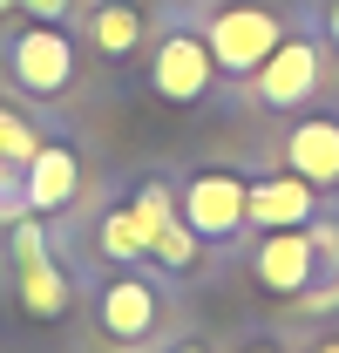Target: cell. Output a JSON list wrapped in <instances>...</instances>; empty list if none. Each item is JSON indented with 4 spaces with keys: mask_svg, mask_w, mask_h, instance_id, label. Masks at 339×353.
I'll use <instances>...</instances> for the list:
<instances>
[{
    "mask_svg": "<svg viewBox=\"0 0 339 353\" xmlns=\"http://www.w3.org/2000/svg\"><path fill=\"white\" fill-rule=\"evenodd\" d=\"M217 82V61H211V41L204 34H190V28H176V34H163L156 41V61H150V88L163 95V102H176V109H190L204 88Z\"/></svg>",
    "mask_w": 339,
    "mask_h": 353,
    "instance_id": "obj_2",
    "label": "cell"
},
{
    "mask_svg": "<svg viewBox=\"0 0 339 353\" xmlns=\"http://www.w3.org/2000/svg\"><path fill=\"white\" fill-rule=\"evenodd\" d=\"M95 245H102V259H116V265H136V259H150V231L136 224V211H109L102 218V231H95Z\"/></svg>",
    "mask_w": 339,
    "mask_h": 353,
    "instance_id": "obj_13",
    "label": "cell"
},
{
    "mask_svg": "<svg viewBox=\"0 0 339 353\" xmlns=\"http://www.w3.org/2000/svg\"><path fill=\"white\" fill-rule=\"evenodd\" d=\"M285 163H292V176H305L312 190L339 183V123H333V116H305V123H292V136H285Z\"/></svg>",
    "mask_w": 339,
    "mask_h": 353,
    "instance_id": "obj_10",
    "label": "cell"
},
{
    "mask_svg": "<svg viewBox=\"0 0 339 353\" xmlns=\"http://www.w3.org/2000/svg\"><path fill=\"white\" fill-rule=\"evenodd\" d=\"M34 150H41V136L28 130L21 116H7V109H0V163H28Z\"/></svg>",
    "mask_w": 339,
    "mask_h": 353,
    "instance_id": "obj_16",
    "label": "cell"
},
{
    "mask_svg": "<svg viewBox=\"0 0 339 353\" xmlns=\"http://www.w3.org/2000/svg\"><path fill=\"white\" fill-rule=\"evenodd\" d=\"M245 224H258V231H305L312 224V183L292 170L245 183Z\"/></svg>",
    "mask_w": 339,
    "mask_h": 353,
    "instance_id": "obj_8",
    "label": "cell"
},
{
    "mask_svg": "<svg viewBox=\"0 0 339 353\" xmlns=\"http://www.w3.org/2000/svg\"><path fill=\"white\" fill-rule=\"evenodd\" d=\"M7 245H14V265H34V259H48V238H41V211H21V218L7 224Z\"/></svg>",
    "mask_w": 339,
    "mask_h": 353,
    "instance_id": "obj_15",
    "label": "cell"
},
{
    "mask_svg": "<svg viewBox=\"0 0 339 353\" xmlns=\"http://www.w3.org/2000/svg\"><path fill=\"white\" fill-rule=\"evenodd\" d=\"M333 41H339V7H333Z\"/></svg>",
    "mask_w": 339,
    "mask_h": 353,
    "instance_id": "obj_21",
    "label": "cell"
},
{
    "mask_svg": "<svg viewBox=\"0 0 339 353\" xmlns=\"http://www.w3.org/2000/svg\"><path fill=\"white\" fill-rule=\"evenodd\" d=\"M88 41L102 48L109 61L136 54V41H143V7H136V0H102L95 21H88Z\"/></svg>",
    "mask_w": 339,
    "mask_h": 353,
    "instance_id": "obj_11",
    "label": "cell"
},
{
    "mask_svg": "<svg viewBox=\"0 0 339 353\" xmlns=\"http://www.w3.org/2000/svg\"><path fill=\"white\" fill-rule=\"evenodd\" d=\"M312 88H319V48L312 41H292L285 34V41L258 61V102L265 109H298Z\"/></svg>",
    "mask_w": 339,
    "mask_h": 353,
    "instance_id": "obj_6",
    "label": "cell"
},
{
    "mask_svg": "<svg viewBox=\"0 0 339 353\" xmlns=\"http://www.w3.org/2000/svg\"><path fill=\"white\" fill-rule=\"evenodd\" d=\"M156 312H163L156 285H150V279H136V272H116V279L102 285V333H109L116 347L150 340V333H156Z\"/></svg>",
    "mask_w": 339,
    "mask_h": 353,
    "instance_id": "obj_7",
    "label": "cell"
},
{
    "mask_svg": "<svg viewBox=\"0 0 339 353\" xmlns=\"http://www.w3.org/2000/svg\"><path fill=\"white\" fill-rule=\"evenodd\" d=\"M176 211H183V224H190L197 238H231V231L245 224V183L224 176V170H204V176L183 183Z\"/></svg>",
    "mask_w": 339,
    "mask_h": 353,
    "instance_id": "obj_5",
    "label": "cell"
},
{
    "mask_svg": "<svg viewBox=\"0 0 339 353\" xmlns=\"http://www.w3.org/2000/svg\"><path fill=\"white\" fill-rule=\"evenodd\" d=\"M21 7H28L34 21H61V14H68V0H21Z\"/></svg>",
    "mask_w": 339,
    "mask_h": 353,
    "instance_id": "obj_18",
    "label": "cell"
},
{
    "mask_svg": "<svg viewBox=\"0 0 339 353\" xmlns=\"http://www.w3.org/2000/svg\"><path fill=\"white\" fill-rule=\"evenodd\" d=\"M14 272H21V306L34 312V319H61V312H68V279H61L48 259L14 265Z\"/></svg>",
    "mask_w": 339,
    "mask_h": 353,
    "instance_id": "obj_12",
    "label": "cell"
},
{
    "mask_svg": "<svg viewBox=\"0 0 339 353\" xmlns=\"http://www.w3.org/2000/svg\"><path fill=\"white\" fill-rule=\"evenodd\" d=\"M14 82L28 88V95H61V88L75 82V48H68V34L54 21L28 28L14 41Z\"/></svg>",
    "mask_w": 339,
    "mask_h": 353,
    "instance_id": "obj_4",
    "label": "cell"
},
{
    "mask_svg": "<svg viewBox=\"0 0 339 353\" xmlns=\"http://www.w3.org/2000/svg\"><path fill=\"white\" fill-rule=\"evenodd\" d=\"M170 353H204V347H170Z\"/></svg>",
    "mask_w": 339,
    "mask_h": 353,
    "instance_id": "obj_22",
    "label": "cell"
},
{
    "mask_svg": "<svg viewBox=\"0 0 339 353\" xmlns=\"http://www.w3.org/2000/svg\"><path fill=\"white\" fill-rule=\"evenodd\" d=\"M14 7H21V0H0V14H14Z\"/></svg>",
    "mask_w": 339,
    "mask_h": 353,
    "instance_id": "obj_20",
    "label": "cell"
},
{
    "mask_svg": "<svg viewBox=\"0 0 339 353\" xmlns=\"http://www.w3.org/2000/svg\"><path fill=\"white\" fill-rule=\"evenodd\" d=\"M197 245H204V238H197V231L183 224V211H176V218L156 231V245H150V265H163V272H190V265H197Z\"/></svg>",
    "mask_w": 339,
    "mask_h": 353,
    "instance_id": "obj_14",
    "label": "cell"
},
{
    "mask_svg": "<svg viewBox=\"0 0 339 353\" xmlns=\"http://www.w3.org/2000/svg\"><path fill=\"white\" fill-rule=\"evenodd\" d=\"M21 183H28V211H68L75 204V183H82V163H75V150H61V143H41L28 163H21Z\"/></svg>",
    "mask_w": 339,
    "mask_h": 353,
    "instance_id": "obj_9",
    "label": "cell"
},
{
    "mask_svg": "<svg viewBox=\"0 0 339 353\" xmlns=\"http://www.w3.org/2000/svg\"><path fill=\"white\" fill-rule=\"evenodd\" d=\"M305 353H339V340H319V347H305Z\"/></svg>",
    "mask_w": 339,
    "mask_h": 353,
    "instance_id": "obj_19",
    "label": "cell"
},
{
    "mask_svg": "<svg viewBox=\"0 0 339 353\" xmlns=\"http://www.w3.org/2000/svg\"><path fill=\"white\" fill-rule=\"evenodd\" d=\"M251 353H278V347H251Z\"/></svg>",
    "mask_w": 339,
    "mask_h": 353,
    "instance_id": "obj_23",
    "label": "cell"
},
{
    "mask_svg": "<svg viewBox=\"0 0 339 353\" xmlns=\"http://www.w3.org/2000/svg\"><path fill=\"white\" fill-rule=\"evenodd\" d=\"M251 279L271 292V299H298V292L319 279L312 231H265V245L251 252Z\"/></svg>",
    "mask_w": 339,
    "mask_h": 353,
    "instance_id": "obj_3",
    "label": "cell"
},
{
    "mask_svg": "<svg viewBox=\"0 0 339 353\" xmlns=\"http://www.w3.org/2000/svg\"><path fill=\"white\" fill-rule=\"evenodd\" d=\"M21 163H0V224H14L21 211H28V183H21Z\"/></svg>",
    "mask_w": 339,
    "mask_h": 353,
    "instance_id": "obj_17",
    "label": "cell"
},
{
    "mask_svg": "<svg viewBox=\"0 0 339 353\" xmlns=\"http://www.w3.org/2000/svg\"><path fill=\"white\" fill-rule=\"evenodd\" d=\"M204 41H211V61L224 68V75H258V61L285 41V34H278V14H271V7L238 0V7H217L211 14Z\"/></svg>",
    "mask_w": 339,
    "mask_h": 353,
    "instance_id": "obj_1",
    "label": "cell"
}]
</instances>
